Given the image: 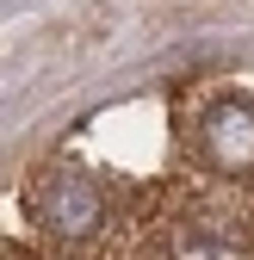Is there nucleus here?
I'll use <instances>...</instances> for the list:
<instances>
[{"instance_id":"f257e3e1","label":"nucleus","mask_w":254,"mask_h":260,"mask_svg":"<svg viewBox=\"0 0 254 260\" xmlns=\"http://www.w3.org/2000/svg\"><path fill=\"white\" fill-rule=\"evenodd\" d=\"M25 211H31V223H38L50 242H93L106 230V192H100V180L87 168H75V161H56V168H44L31 180Z\"/></svg>"},{"instance_id":"f03ea898","label":"nucleus","mask_w":254,"mask_h":260,"mask_svg":"<svg viewBox=\"0 0 254 260\" xmlns=\"http://www.w3.org/2000/svg\"><path fill=\"white\" fill-rule=\"evenodd\" d=\"M199 155L217 174H254V106L248 100H217L199 118Z\"/></svg>"},{"instance_id":"7ed1b4c3","label":"nucleus","mask_w":254,"mask_h":260,"mask_svg":"<svg viewBox=\"0 0 254 260\" xmlns=\"http://www.w3.org/2000/svg\"><path fill=\"white\" fill-rule=\"evenodd\" d=\"M174 260H248V248L230 223L186 217V223H174Z\"/></svg>"}]
</instances>
